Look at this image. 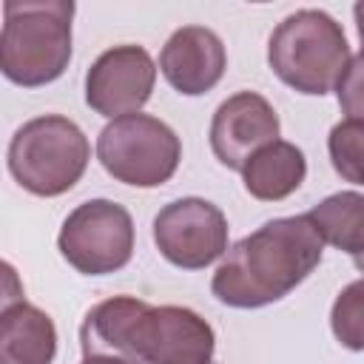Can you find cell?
<instances>
[{
    "instance_id": "obj_1",
    "label": "cell",
    "mask_w": 364,
    "mask_h": 364,
    "mask_svg": "<svg viewBox=\"0 0 364 364\" xmlns=\"http://www.w3.org/2000/svg\"><path fill=\"white\" fill-rule=\"evenodd\" d=\"M321 236L307 216L262 225L236 242L213 273V296L230 307H264L284 299L321 262Z\"/></svg>"
},
{
    "instance_id": "obj_2",
    "label": "cell",
    "mask_w": 364,
    "mask_h": 364,
    "mask_svg": "<svg viewBox=\"0 0 364 364\" xmlns=\"http://www.w3.org/2000/svg\"><path fill=\"white\" fill-rule=\"evenodd\" d=\"M74 3H6L0 34V68L17 85H46L71 60Z\"/></svg>"
},
{
    "instance_id": "obj_3",
    "label": "cell",
    "mask_w": 364,
    "mask_h": 364,
    "mask_svg": "<svg viewBox=\"0 0 364 364\" xmlns=\"http://www.w3.org/2000/svg\"><path fill=\"white\" fill-rule=\"evenodd\" d=\"M267 63L290 88L321 97L338 85L350 63V48L341 26L330 14L301 9L284 17L270 34Z\"/></svg>"
},
{
    "instance_id": "obj_4",
    "label": "cell",
    "mask_w": 364,
    "mask_h": 364,
    "mask_svg": "<svg viewBox=\"0 0 364 364\" xmlns=\"http://www.w3.org/2000/svg\"><path fill=\"white\" fill-rule=\"evenodd\" d=\"M91 148L77 122L60 114L28 119L9 145L11 176L37 196H60L85 173Z\"/></svg>"
},
{
    "instance_id": "obj_5",
    "label": "cell",
    "mask_w": 364,
    "mask_h": 364,
    "mask_svg": "<svg viewBox=\"0 0 364 364\" xmlns=\"http://www.w3.org/2000/svg\"><path fill=\"white\" fill-rule=\"evenodd\" d=\"M97 156L114 179L136 188H156L173 176L182 145L173 128L162 119L148 114H128L111 119L100 131Z\"/></svg>"
},
{
    "instance_id": "obj_6",
    "label": "cell",
    "mask_w": 364,
    "mask_h": 364,
    "mask_svg": "<svg viewBox=\"0 0 364 364\" xmlns=\"http://www.w3.org/2000/svg\"><path fill=\"white\" fill-rule=\"evenodd\" d=\"M57 245L74 270L85 276L114 273L125 267L134 253L131 213L111 199L82 202L63 222Z\"/></svg>"
},
{
    "instance_id": "obj_7",
    "label": "cell",
    "mask_w": 364,
    "mask_h": 364,
    "mask_svg": "<svg viewBox=\"0 0 364 364\" xmlns=\"http://www.w3.org/2000/svg\"><path fill=\"white\" fill-rule=\"evenodd\" d=\"M154 242L171 264L199 270L228 250V219L213 202L176 199L156 213Z\"/></svg>"
},
{
    "instance_id": "obj_8",
    "label": "cell",
    "mask_w": 364,
    "mask_h": 364,
    "mask_svg": "<svg viewBox=\"0 0 364 364\" xmlns=\"http://www.w3.org/2000/svg\"><path fill=\"white\" fill-rule=\"evenodd\" d=\"M156 80V65L142 46H114L102 51L85 74V102L111 119L139 114Z\"/></svg>"
},
{
    "instance_id": "obj_9",
    "label": "cell",
    "mask_w": 364,
    "mask_h": 364,
    "mask_svg": "<svg viewBox=\"0 0 364 364\" xmlns=\"http://www.w3.org/2000/svg\"><path fill=\"white\" fill-rule=\"evenodd\" d=\"M210 324L188 307H148L136 324V353L145 364H210Z\"/></svg>"
},
{
    "instance_id": "obj_10",
    "label": "cell",
    "mask_w": 364,
    "mask_h": 364,
    "mask_svg": "<svg viewBox=\"0 0 364 364\" xmlns=\"http://www.w3.org/2000/svg\"><path fill=\"white\" fill-rule=\"evenodd\" d=\"M276 136L279 117L273 105L253 91H239L228 97L216 108L210 122V148L216 159L230 171H242L247 159L264 145L276 142Z\"/></svg>"
},
{
    "instance_id": "obj_11",
    "label": "cell",
    "mask_w": 364,
    "mask_h": 364,
    "mask_svg": "<svg viewBox=\"0 0 364 364\" xmlns=\"http://www.w3.org/2000/svg\"><path fill=\"white\" fill-rule=\"evenodd\" d=\"M228 65V54L222 40L205 26H182L176 28L159 54V68L165 80L188 97L210 91Z\"/></svg>"
},
{
    "instance_id": "obj_12",
    "label": "cell",
    "mask_w": 364,
    "mask_h": 364,
    "mask_svg": "<svg viewBox=\"0 0 364 364\" xmlns=\"http://www.w3.org/2000/svg\"><path fill=\"white\" fill-rule=\"evenodd\" d=\"M151 304L134 296H114L88 310L80 327L82 358H114L122 364H145L136 353V324Z\"/></svg>"
},
{
    "instance_id": "obj_13",
    "label": "cell",
    "mask_w": 364,
    "mask_h": 364,
    "mask_svg": "<svg viewBox=\"0 0 364 364\" xmlns=\"http://www.w3.org/2000/svg\"><path fill=\"white\" fill-rule=\"evenodd\" d=\"M57 353L54 321L34 304L14 301L0 316V364H51Z\"/></svg>"
},
{
    "instance_id": "obj_14",
    "label": "cell",
    "mask_w": 364,
    "mask_h": 364,
    "mask_svg": "<svg viewBox=\"0 0 364 364\" xmlns=\"http://www.w3.org/2000/svg\"><path fill=\"white\" fill-rule=\"evenodd\" d=\"M304 173H307L304 154L293 142H284V139L264 145L242 168L247 193L264 202L290 196L304 182Z\"/></svg>"
},
{
    "instance_id": "obj_15",
    "label": "cell",
    "mask_w": 364,
    "mask_h": 364,
    "mask_svg": "<svg viewBox=\"0 0 364 364\" xmlns=\"http://www.w3.org/2000/svg\"><path fill=\"white\" fill-rule=\"evenodd\" d=\"M307 219L318 230L321 242L353 256L364 253V196L355 191H341L318 202Z\"/></svg>"
},
{
    "instance_id": "obj_16",
    "label": "cell",
    "mask_w": 364,
    "mask_h": 364,
    "mask_svg": "<svg viewBox=\"0 0 364 364\" xmlns=\"http://www.w3.org/2000/svg\"><path fill=\"white\" fill-rule=\"evenodd\" d=\"M333 168L355 185H364V122L344 119L330 131L327 139Z\"/></svg>"
},
{
    "instance_id": "obj_17",
    "label": "cell",
    "mask_w": 364,
    "mask_h": 364,
    "mask_svg": "<svg viewBox=\"0 0 364 364\" xmlns=\"http://www.w3.org/2000/svg\"><path fill=\"white\" fill-rule=\"evenodd\" d=\"M330 324L347 350H364V279L347 284L333 301Z\"/></svg>"
},
{
    "instance_id": "obj_18",
    "label": "cell",
    "mask_w": 364,
    "mask_h": 364,
    "mask_svg": "<svg viewBox=\"0 0 364 364\" xmlns=\"http://www.w3.org/2000/svg\"><path fill=\"white\" fill-rule=\"evenodd\" d=\"M336 94H338V105L347 114V119L364 122V48L347 63L336 85Z\"/></svg>"
},
{
    "instance_id": "obj_19",
    "label": "cell",
    "mask_w": 364,
    "mask_h": 364,
    "mask_svg": "<svg viewBox=\"0 0 364 364\" xmlns=\"http://www.w3.org/2000/svg\"><path fill=\"white\" fill-rule=\"evenodd\" d=\"M353 14H355V23H358V37H361V43H364V0L353 6Z\"/></svg>"
},
{
    "instance_id": "obj_20",
    "label": "cell",
    "mask_w": 364,
    "mask_h": 364,
    "mask_svg": "<svg viewBox=\"0 0 364 364\" xmlns=\"http://www.w3.org/2000/svg\"><path fill=\"white\" fill-rule=\"evenodd\" d=\"M82 364H122V361H114V358H82Z\"/></svg>"
},
{
    "instance_id": "obj_21",
    "label": "cell",
    "mask_w": 364,
    "mask_h": 364,
    "mask_svg": "<svg viewBox=\"0 0 364 364\" xmlns=\"http://www.w3.org/2000/svg\"><path fill=\"white\" fill-rule=\"evenodd\" d=\"M355 267L364 273V253H358V256H355Z\"/></svg>"
}]
</instances>
